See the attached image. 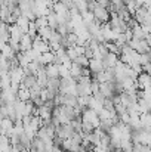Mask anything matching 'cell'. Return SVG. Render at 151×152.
Wrapping results in <instances>:
<instances>
[{"label": "cell", "instance_id": "cell-1", "mask_svg": "<svg viewBox=\"0 0 151 152\" xmlns=\"http://www.w3.org/2000/svg\"><path fill=\"white\" fill-rule=\"evenodd\" d=\"M80 120H82L83 123H89L94 129H98V127H99L98 114H96L95 111L89 109V108H86V109H83V111L80 112Z\"/></svg>", "mask_w": 151, "mask_h": 152}, {"label": "cell", "instance_id": "cell-2", "mask_svg": "<svg viewBox=\"0 0 151 152\" xmlns=\"http://www.w3.org/2000/svg\"><path fill=\"white\" fill-rule=\"evenodd\" d=\"M92 15H94L95 21L99 24H107L110 19V12L107 10V7H102L99 4H95V7L92 9Z\"/></svg>", "mask_w": 151, "mask_h": 152}, {"label": "cell", "instance_id": "cell-3", "mask_svg": "<svg viewBox=\"0 0 151 152\" xmlns=\"http://www.w3.org/2000/svg\"><path fill=\"white\" fill-rule=\"evenodd\" d=\"M7 74H9V78H10V84H15V86H19V84L22 83L24 77H25L24 69H22V68H19V66L10 68Z\"/></svg>", "mask_w": 151, "mask_h": 152}, {"label": "cell", "instance_id": "cell-4", "mask_svg": "<svg viewBox=\"0 0 151 152\" xmlns=\"http://www.w3.org/2000/svg\"><path fill=\"white\" fill-rule=\"evenodd\" d=\"M150 84H151L150 74H145V72L138 74V77H136V89H138V90L150 89Z\"/></svg>", "mask_w": 151, "mask_h": 152}, {"label": "cell", "instance_id": "cell-5", "mask_svg": "<svg viewBox=\"0 0 151 152\" xmlns=\"http://www.w3.org/2000/svg\"><path fill=\"white\" fill-rule=\"evenodd\" d=\"M119 62V55L116 53H107L102 59V65H104V69H108V68H114L116 64Z\"/></svg>", "mask_w": 151, "mask_h": 152}, {"label": "cell", "instance_id": "cell-6", "mask_svg": "<svg viewBox=\"0 0 151 152\" xmlns=\"http://www.w3.org/2000/svg\"><path fill=\"white\" fill-rule=\"evenodd\" d=\"M45 89L55 98L59 93V78H48V83H46Z\"/></svg>", "mask_w": 151, "mask_h": 152}, {"label": "cell", "instance_id": "cell-7", "mask_svg": "<svg viewBox=\"0 0 151 152\" xmlns=\"http://www.w3.org/2000/svg\"><path fill=\"white\" fill-rule=\"evenodd\" d=\"M33 48V39L28 34H22L19 40V52H27Z\"/></svg>", "mask_w": 151, "mask_h": 152}, {"label": "cell", "instance_id": "cell-8", "mask_svg": "<svg viewBox=\"0 0 151 152\" xmlns=\"http://www.w3.org/2000/svg\"><path fill=\"white\" fill-rule=\"evenodd\" d=\"M91 74H98L101 71H104V65H102V61H98V59H89V65H88Z\"/></svg>", "mask_w": 151, "mask_h": 152}, {"label": "cell", "instance_id": "cell-9", "mask_svg": "<svg viewBox=\"0 0 151 152\" xmlns=\"http://www.w3.org/2000/svg\"><path fill=\"white\" fill-rule=\"evenodd\" d=\"M53 61H55V53L49 50V52L42 53L37 62H39L42 66H46V65H49V64H53Z\"/></svg>", "mask_w": 151, "mask_h": 152}, {"label": "cell", "instance_id": "cell-10", "mask_svg": "<svg viewBox=\"0 0 151 152\" xmlns=\"http://www.w3.org/2000/svg\"><path fill=\"white\" fill-rule=\"evenodd\" d=\"M16 99L21 102H28L30 101V90L25 89V87H22V86L19 84V89H18V92H16Z\"/></svg>", "mask_w": 151, "mask_h": 152}, {"label": "cell", "instance_id": "cell-11", "mask_svg": "<svg viewBox=\"0 0 151 152\" xmlns=\"http://www.w3.org/2000/svg\"><path fill=\"white\" fill-rule=\"evenodd\" d=\"M139 123H141V129L144 130H150V126H151V115L150 112H144L139 115Z\"/></svg>", "mask_w": 151, "mask_h": 152}, {"label": "cell", "instance_id": "cell-12", "mask_svg": "<svg viewBox=\"0 0 151 152\" xmlns=\"http://www.w3.org/2000/svg\"><path fill=\"white\" fill-rule=\"evenodd\" d=\"M45 72L48 75V78H59L58 77V65L56 64H49L45 66Z\"/></svg>", "mask_w": 151, "mask_h": 152}, {"label": "cell", "instance_id": "cell-13", "mask_svg": "<svg viewBox=\"0 0 151 152\" xmlns=\"http://www.w3.org/2000/svg\"><path fill=\"white\" fill-rule=\"evenodd\" d=\"M16 25H18V28L22 31V34H27V30H28V24H30V21L24 16V15H21L18 19H16V22H15Z\"/></svg>", "mask_w": 151, "mask_h": 152}, {"label": "cell", "instance_id": "cell-14", "mask_svg": "<svg viewBox=\"0 0 151 152\" xmlns=\"http://www.w3.org/2000/svg\"><path fill=\"white\" fill-rule=\"evenodd\" d=\"M52 31H53V30H50L49 27H45V28H40V30H37V36H39L42 40H45V42H49Z\"/></svg>", "mask_w": 151, "mask_h": 152}, {"label": "cell", "instance_id": "cell-15", "mask_svg": "<svg viewBox=\"0 0 151 152\" xmlns=\"http://www.w3.org/2000/svg\"><path fill=\"white\" fill-rule=\"evenodd\" d=\"M80 72H82V66H79L77 64L71 62V66H70V77L74 78V80H77V78L80 77Z\"/></svg>", "mask_w": 151, "mask_h": 152}, {"label": "cell", "instance_id": "cell-16", "mask_svg": "<svg viewBox=\"0 0 151 152\" xmlns=\"http://www.w3.org/2000/svg\"><path fill=\"white\" fill-rule=\"evenodd\" d=\"M10 87V78H9V74L7 72H3L1 77H0V90H6Z\"/></svg>", "mask_w": 151, "mask_h": 152}, {"label": "cell", "instance_id": "cell-17", "mask_svg": "<svg viewBox=\"0 0 151 152\" xmlns=\"http://www.w3.org/2000/svg\"><path fill=\"white\" fill-rule=\"evenodd\" d=\"M73 62H74V64H77V65H79V66H82V68H88V65H89V59H88L85 55L77 56Z\"/></svg>", "mask_w": 151, "mask_h": 152}, {"label": "cell", "instance_id": "cell-18", "mask_svg": "<svg viewBox=\"0 0 151 152\" xmlns=\"http://www.w3.org/2000/svg\"><path fill=\"white\" fill-rule=\"evenodd\" d=\"M34 25L37 27V30L48 27V19H46V16H37V18L34 19Z\"/></svg>", "mask_w": 151, "mask_h": 152}, {"label": "cell", "instance_id": "cell-19", "mask_svg": "<svg viewBox=\"0 0 151 152\" xmlns=\"http://www.w3.org/2000/svg\"><path fill=\"white\" fill-rule=\"evenodd\" d=\"M46 19H48V27H49L50 30H56L58 22H56V16H55V13L52 12L50 15H48V16H46Z\"/></svg>", "mask_w": 151, "mask_h": 152}, {"label": "cell", "instance_id": "cell-20", "mask_svg": "<svg viewBox=\"0 0 151 152\" xmlns=\"http://www.w3.org/2000/svg\"><path fill=\"white\" fill-rule=\"evenodd\" d=\"M150 53H139V59H138V64L142 66V65H147L150 64Z\"/></svg>", "mask_w": 151, "mask_h": 152}, {"label": "cell", "instance_id": "cell-21", "mask_svg": "<svg viewBox=\"0 0 151 152\" xmlns=\"http://www.w3.org/2000/svg\"><path fill=\"white\" fill-rule=\"evenodd\" d=\"M27 34L31 37V39H34L36 36H37V27L34 25V22H30L28 24V30H27Z\"/></svg>", "mask_w": 151, "mask_h": 152}, {"label": "cell", "instance_id": "cell-22", "mask_svg": "<svg viewBox=\"0 0 151 152\" xmlns=\"http://www.w3.org/2000/svg\"><path fill=\"white\" fill-rule=\"evenodd\" d=\"M65 55H67V58H68V59H70L71 62H73V61H74V59H76V58L79 56V55L76 53V50H74L73 48H68V49H65Z\"/></svg>", "mask_w": 151, "mask_h": 152}, {"label": "cell", "instance_id": "cell-23", "mask_svg": "<svg viewBox=\"0 0 151 152\" xmlns=\"http://www.w3.org/2000/svg\"><path fill=\"white\" fill-rule=\"evenodd\" d=\"M95 1H96V4H99L102 7H107L110 4V0H95Z\"/></svg>", "mask_w": 151, "mask_h": 152}, {"label": "cell", "instance_id": "cell-24", "mask_svg": "<svg viewBox=\"0 0 151 152\" xmlns=\"http://www.w3.org/2000/svg\"><path fill=\"white\" fill-rule=\"evenodd\" d=\"M114 152H124V151H120V149H117V151H114Z\"/></svg>", "mask_w": 151, "mask_h": 152}, {"label": "cell", "instance_id": "cell-25", "mask_svg": "<svg viewBox=\"0 0 151 152\" xmlns=\"http://www.w3.org/2000/svg\"><path fill=\"white\" fill-rule=\"evenodd\" d=\"M0 77H1V71H0Z\"/></svg>", "mask_w": 151, "mask_h": 152}]
</instances>
